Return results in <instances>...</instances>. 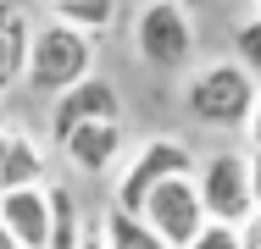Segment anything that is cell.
<instances>
[{
  "label": "cell",
  "instance_id": "6da1fadb",
  "mask_svg": "<svg viewBox=\"0 0 261 249\" xmlns=\"http://www.w3.org/2000/svg\"><path fill=\"white\" fill-rule=\"evenodd\" d=\"M261 100V78L233 61V55H217V61H200L184 83V105L195 122H206L217 133H245L250 128V111Z\"/></svg>",
  "mask_w": 261,
  "mask_h": 249
},
{
  "label": "cell",
  "instance_id": "7a4b0ae2",
  "mask_svg": "<svg viewBox=\"0 0 261 249\" xmlns=\"http://www.w3.org/2000/svg\"><path fill=\"white\" fill-rule=\"evenodd\" d=\"M95 72V39L67 28V22H39L34 45H28V89L34 95H67L72 83H84Z\"/></svg>",
  "mask_w": 261,
  "mask_h": 249
},
{
  "label": "cell",
  "instance_id": "3957f363",
  "mask_svg": "<svg viewBox=\"0 0 261 249\" xmlns=\"http://www.w3.org/2000/svg\"><path fill=\"white\" fill-rule=\"evenodd\" d=\"M195 6L184 0H145L134 11V55L156 72H184L195 61Z\"/></svg>",
  "mask_w": 261,
  "mask_h": 249
},
{
  "label": "cell",
  "instance_id": "277c9868",
  "mask_svg": "<svg viewBox=\"0 0 261 249\" xmlns=\"http://www.w3.org/2000/svg\"><path fill=\"white\" fill-rule=\"evenodd\" d=\"M189 172H200L189 139H178V133H156V139H145V144L128 149V161H122V172H117V189H111V205H122V210H145V199L156 194L167 177H189Z\"/></svg>",
  "mask_w": 261,
  "mask_h": 249
},
{
  "label": "cell",
  "instance_id": "5b68a950",
  "mask_svg": "<svg viewBox=\"0 0 261 249\" xmlns=\"http://www.w3.org/2000/svg\"><path fill=\"white\" fill-rule=\"evenodd\" d=\"M200 194H206V216L211 222H233L245 227L250 216H261L256 205V183H250V155L245 149H211L195 172Z\"/></svg>",
  "mask_w": 261,
  "mask_h": 249
},
{
  "label": "cell",
  "instance_id": "8992f818",
  "mask_svg": "<svg viewBox=\"0 0 261 249\" xmlns=\"http://www.w3.org/2000/svg\"><path fill=\"white\" fill-rule=\"evenodd\" d=\"M139 216H145V222H150L172 249H189L195 238H200V227L211 222V216H206V194H200L195 172H189V177H167L156 194L145 199Z\"/></svg>",
  "mask_w": 261,
  "mask_h": 249
},
{
  "label": "cell",
  "instance_id": "52a82bcc",
  "mask_svg": "<svg viewBox=\"0 0 261 249\" xmlns=\"http://www.w3.org/2000/svg\"><path fill=\"white\" fill-rule=\"evenodd\" d=\"M56 149L67 155L72 172L84 177H106L117 161H128V133H122V116L117 122H78L72 133H61Z\"/></svg>",
  "mask_w": 261,
  "mask_h": 249
},
{
  "label": "cell",
  "instance_id": "ba28073f",
  "mask_svg": "<svg viewBox=\"0 0 261 249\" xmlns=\"http://www.w3.org/2000/svg\"><path fill=\"white\" fill-rule=\"evenodd\" d=\"M122 116V95H117V83L100 78V72H89L84 83H72L67 95L50 100V144L61 133H72L78 122H117Z\"/></svg>",
  "mask_w": 261,
  "mask_h": 249
},
{
  "label": "cell",
  "instance_id": "9c48e42d",
  "mask_svg": "<svg viewBox=\"0 0 261 249\" xmlns=\"http://www.w3.org/2000/svg\"><path fill=\"white\" fill-rule=\"evenodd\" d=\"M50 216H56L50 183L0 194V222H6V233H11L22 249H45V244H50Z\"/></svg>",
  "mask_w": 261,
  "mask_h": 249
},
{
  "label": "cell",
  "instance_id": "30bf717a",
  "mask_svg": "<svg viewBox=\"0 0 261 249\" xmlns=\"http://www.w3.org/2000/svg\"><path fill=\"white\" fill-rule=\"evenodd\" d=\"M45 172H50L45 139L28 133V128H17V122H6V128H0V194L34 189V183H45Z\"/></svg>",
  "mask_w": 261,
  "mask_h": 249
},
{
  "label": "cell",
  "instance_id": "8fae6325",
  "mask_svg": "<svg viewBox=\"0 0 261 249\" xmlns=\"http://www.w3.org/2000/svg\"><path fill=\"white\" fill-rule=\"evenodd\" d=\"M28 45H34V22L28 11L0 22V100L11 95L17 83H28Z\"/></svg>",
  "mask_w": 261,
  "mask_h": 249
},
{
  "label": "cell",
  "instance_id": "7c38bea8",
  "mask_svg": "<svg viewBox=\"0 0 261 249\" xmlns=\"http://www.w3.org/2000/svg\"><path fill=\"white\" fill-rule=\"evenodd\" d=\"M100 233H106V249H172L139 210H122V205H106Z\"/></svg>",
  "mask_w": 261,
  "mask_h": 249
},
{
  "label": "cell",
  "instance_id": "4fadbf2b",
  "mask_svg": "<svg viewBox=\"0 0 261 249\" xmlns=\"http://www.w3.org/2000/svg\"><path fill=\"white\" fill-rule=\"evenodd\" d=\"M56 22H67V28H78V34H89V39H100L117 28V17H122V0H50L45 6Z\"/></svg>",
  "mask_w": 261,
  "mask_h": 249
},
{
  "label": "cell",
  "instance_id": "5bb4252c",
  "mask_svg": "<svg viewBox=\"0 0 261 249\" xmlns=\"http://www.w3.org/2000/svg\"><path fill=\"white\" fill-rule=\"evenodd\" d=\"M50 199H56V216H50V244L45 249H78L84 244V216H78V199L67 194L61 183H50Z\"/></svg>",
  "mask_w": 261,
  "mask_h": 249
},
{
  "label": "cell",
  "instance_id": "9a60e30c",
  "mask_svg": "<svg viewBox=\"0 0 261 249\" xmlns=\"http://www.w3.org/2000/svg\"><path fill=\"white\" fill-rule=\"evenodd\" d=\"M233 61H245V67L261 78V11L245 17V22L233 28Z\"/></svg>",
  "mask_w": 261,
  "mask_h": 249
},
{
  "label": "cell",
  "instance_id": "2e32d148",
  "mask_svg": "<svg viewBox=\"0 0 261 249\" xmlns=\"http://www.w3.org/2000/svg\"><path fill=\"white\" fill-rule=\"evenodd\" d=\"M189 249H245V233H239L233 222H206L200 238H195Z\"/></svg>",
  "mask_w": 261,
  "mask_h": 249
},
{
  "label": "cell",
  "instance_id": "e0dca14e",
  "mask_svg": "<svg viewBox=\"0 0 261 249\" xmlns=\"http://www.w3.org/2000/svg\"><path fill=\"white\" fill-rule=\"evenodd\" d=\"M245 139H250V155H261V100H256V111H250V128H245Z\"/></svg>",
  "mask_w": 261,
  "mask_h": 249
},
{
  "label": "cell",
  "instance_id": "ac0fdd59",
  "mask_svg": "<svg viewBox=\"0 0 261 249\" xmlns=\"http://www.w3.org/2000/svg\"><path fill=\"white\" fill-rule=\"evenodd\" d=\"M78 249H106V233H100V227H89V233H84V244H78Z\"/></svg>",
  "mask_w": 261,
  "mask_h": 249
},
{
  "label": "cell",
  "instance_id": "d6986e66",
  "mask_svg": "<svg viewBox=\"0 0 261 249\" xmlns=\"http://www.w3.org/2000/svg\"><path fill=\"white\" fill-rule=\"evenodd\" d=\"M17 11H22L17 0H0V22H6V17H17Z\"/></svg>",
  "mask_w": 261,
  "mask_h": 249
},
{
  "label": "cell",
  "instance_id": "ffe728a7",
  "mask_svg": "<svg viewBox=\"0 0 261 249\" xmlns=\"http://www.w3.org/2000/svg\"><path fill=\"white\" fill-rule=\"evenodd\" d=\"M0 249H22L17 238H11V233H6V222H0Z\"/></svg>",
  "mask_w": 261,
  "mask_h": 249
},
{
  "label": "cell",
  "instance_id": "44dd1931",
  "mask_svg": "<svg viewBox=\"0 0 261 249\" xmlns=\"http://www.w3.org/2000/svg\"><path fill=\"white\" fill-rule=\"evenodd\" d=\"M184 6H217V0H184Z\"/></svg>",
  "mask_w": 261,
  "mask_h": 249
},
{
  "label": "cell",
  "instance_id": "7402d4cb",
  "mask_svg": "<svg viewBox=\"0 0 261 249\" xmlns=\"http://www.w3.org/2000/svg\"><path fill=\"white\" fill-rule=\"evenodd\" d=\"M0 128H6V105H0Z\"/></svg>",
  "mask_w": 261,
  "mask_h": 249
},
{
  "label": "cell",
  "instance_id": "603a6c76",
  "mask_svg": "<svg viewBox=\"0 0 261 249\" xmlns=\"http://www.w3.org/2000/svg\"><path fill=\"white\" fill-rule=\"evenodd\" d=\"M256 11H261V0H256Z\"/></svg>",
  "mask_w": 261,
  "mask_h": 249
},
{
  "label": "cell",
  "instance_id": "cb8c5ba5",
  "mask_svg": "<svg viewBox=\"0 0 261 249\" xmlns=\"http://www.w3.org/2000/svg\"><path fill=\"white\" fill-rule=\"evenodd\" d=\"M45 6H50V0H45Z\"/></svg>",
  "mask_w": 261,
  "mask_h": 249
}]
</instances>
